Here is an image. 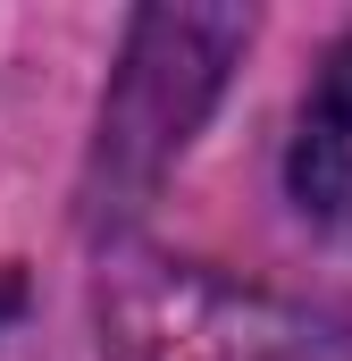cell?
<instances>
[{
    "mask_svg": "<svg viewBox=\"0 0 352 361\" xmlns=\"http://www.w3.org/2000/svg\"><path fill=\"white\" fill-rule=\"evenodd\" d=\"M244 51H252V8H168L160 0L126 17V42H118V68L101 85V118L84 143V185H76L92 235H118L126 219L151 210L168 169L210 126Z\"/></svg>",
    "mask_w": 352,
    "mask_h": 361,
    "instance_id": "1",
    "label": "cell"
},
{
    "mask_svg": "<svg viewBox=\"0 0 352 361\" xmlns=\"http://www.w3.org/2000/svg\"><path fill=\"white\" fill-rule=\"evenodd\" d=\"M101 361H352V319L210 261L109 244L92 277Z\"/></svg>",
    "mask_w": 352,
    "mask_h": 361,
    "instance_id": "2",
    "label": "cell"
},
{
    "mask_svg": "<svg viewBox=\"0 0 352 361\" xmlns=\"http://www.w3.org/2000/svg\"><path fill=\"white\" fill-rule=\"evenodd\" d=\"M285 193L310 227L352 235V34L327 42L319 76L294 109V143H285Z\"/></svg>",
    "mask_w": 352,
    "mask_h": 361,
    "instance_id": "3",
    "label": "cell"
}]
</instances>
